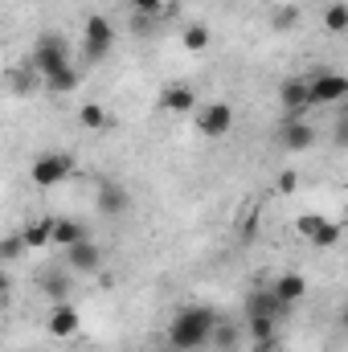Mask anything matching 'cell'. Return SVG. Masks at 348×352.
Returning a JSON list of instances; mask_svg holds the SVG:
<instances>
[{"mask_svg":"<svg viewBox=\"0 0 348 352\" xmlns=\"http://www.w3.org/2000/svg\"><path fill=\"white\" fill-rule=\"evenodd\" d=\"M340 234H345V230H340V221L320 217V226L312 230V238H307V242H312V246H320V250H328V246H336V242H340Z\"/></svg>","mask_w":348,"mask_h":352,"instance_id":"44dd1931","label":"cell"},{"mask_svg":"<svg viewBox=\"0 0 348 352\" xmlns=\"http://www.w3.org/2000/svg\"><path fill=\"white\" fill-rule=\"evenodd\" d=\"M279 144L287 152H307V148H316V127L307 119H283L279 123Z\"/></svg>","mask_w":348,"mask_h":352,"instance_id":"30bf717a","label":"cell"},{"mask_svg":"<svg viewBox=\"0 0 348 352\" xmlns=\"http://www.w3.org/2000/svg\"><path fill=\"white\" fill-rule=\"evenodd\" d=\"M270 25H274L279 33H283V29H295V25H299V8H295V4H283V8H274Z\"/></svg>","mask_w":348,"mask_h":352,"instance_id":"484cf974","label":"cell"},{"mask_svg":"<svg viewBox=\"0 0 348 352\" xmlns=\"http://www.w3.org/2000/svg\"><path fill=\"white\" fill-rule=\"evenodd\" d=\"M160 352H176V349H168V344H164V349H160Z\"/></svg>","mask_w":348,"mask_h":352,"instance_id":"d6a6232c","label":"cell"},{"mask_svg":"<svg viewBox=\"0 0 348 352\" xmlns=\"http://www.w3.org/2000/svg\"><path fill=\"white\" fill-rule=\"evenodd\" d=\"M8 78H12V82H8V87L17 90V94H29V90L37 87V74H33V70H12V74H8Z\"/></svg>","mask_w":348,"mask_h":352,"instance_id":"83f0119b","label":"cell"},{"mask_svg":"<svg viewBox=\"0 0 348 352\" xmlns=\"http://www.w3.org/2000/svg\"><path fill=\"white\" fill-rule=\"evenodd\" d=\"M94 209H98L102 217H123V213L131 209V192H127V184H119V180H98Z\"/></svg>","mask_w":348,"mask_h":352,"instance_id":"52a82bcc","label":"cell"},{"mask_svg":"<svg viewBox=\"0 0 348 352\" xmlns=\"http://www.w3.org/2000/svg\"><path fill=\"white\" fill-rule=\"evenodd\" d=\"M66 66H74L66 37H62V33H41V37L33 41V74L45 78V74H54V70H66Z\"/></svg>","mask_w":348,"mask_h":352,"instance_id":"7a4b0ae2","label":"cell"},{"mask_svg":"<svg viewBox=\"0 0 348 352\" xmlns=\"http://www.w3.org/2000/svg\"><path fill=\"white\" fill-rule=\"evenodd\" d=\"M25 254V242H21V234H8V238H0V263H8V258H21Z\"/></svg>","mask_w":348,"mask_h":352,"instance_id":"4316f807","label":"cell"},{"mask_svg":"<svg viewBox=\"0 0 348 352\" xmlns=\"http://www.w3.org/2000/svg\"><path fill=\"white\" fill-rule=\"evenodd\" d=\"M324 25H328V33H348V4L345 0H332L324 8Z\"/></svg>","mask_w":348,"mask_h":352,"instance_id":"cb8c5ba5","label":"cell"},{"mask_svg":"<svg viewBox=\"0 0 348 352\" xmlns=\"http://www.w3.org/2000/svg\"><path fill=\"white\" fill-rule=\"evenodd\" d=\"M279 102H283V119H307V87H303V78H287L283 87H279Z\"/></svg>","mask_w":348,"mask_h":352,"instance_id":"4fadbf2b","label":"cell"},{"mask_svg":"<svg viewBox=\"0 0 348 352\" xmlns=\"http://www.w3.org/2000/svg\"><path fill=\"white\" fill-rule=\"evenodd\" d=\"M107 123H111V115H107L102 102H83V107H78V127H87V131H102Z\"/></svg>","mask_w":348,"mask_h":352,"instance_id":"7402d4cb","label":"cell"},{"mask_svg":"<svg viewBox=\"0 0 348 352\" xmlns=\"http://www.w3.org/2000/svg\"><path fill=\"white\" fill-rule=\"evenodd\" d=\"M209 344H213L217 352H234L238 344H242V328L230 324V320H217L213 332H209Z\"/></svg>","mask_w":348,"mask_h":352,"instance_id":"2e32d148","label":"cell"},{"mask_svg":"<svg viewBox=\"0 0 348 352\" xmlns=\"http://www.w3.org/2000/svg\"><path fill=\"white\" fill-rule=\"evenodd\" d=\"M115 4H123V0H115Z\"/></svg>","mask_w":348,"mask_h":352,"instance_id":"836d02e7","label":"cell"},{"mask_svg":"<svg viewBox=\"0 0 348 352\" xmlns=\"http://www.w3.org/2000/svg\"><path fill=\"white\" fill-rule=\"evenodd\" d=\"M287 307L274 299V291L270 287H254L250 295H246V316H270V320H279Z\"/></svg>","mask_w":348,"mask_h":352,"instance_id":"9a60e30c","label":"cell"},{"mask_svg":"<svg viewBox=\"0 0 348 352\" xmlns=\"http://www.w3.org/2000/svg\"><path fill=\"white\" fill-rule=\"evenodd\" d=\"M303 87H307V107H336L348 94V78L340 70H316L303 74Z\"/></svg>","mask_w":348,"mask_h":352,"instance_id":"277c9868","label":"cell"},{"mask_svg":"<svg viewBox=\"0 0 348 352\" xmlns=\"http://www.w3.org/2000/svg\"><path fill=\"white\" fill-rule=\"evenodd\" d=\"M127 4H131V12H135V16H152V21H160V16L168 12V4H164V0H127Z\"/></svg>","mask_w":348,"mask_h":352,"instance_id":"d4e9b609","label":"cell"},{"mask_svg":"<svg viewBox=\"0 0 348 352\" xmlns=\"http://www.w3.org/2000/svg\"><path fill=\"white\" fill-rule=\"evenodd\" d=\"M274 188H279L283 197H291V192L299 188V176H295V173H279V180H274Z\"/></svg>","mask_w":348,"mask_h":352,"instance_id":"f1b7e54d","label":"cell"},{"mask_svg":"<svg viewBox=\"0 0 348 352\" xmlns=\"http://www.w3.org/2000/svg\"><path fill=\"white\" fill-rule=\"evenodd\" d=\"M66 266L74 270V274H98L102 270V246L94 242V238H78L74 246H66Z\"/></svg>","mask_w":348,"mask_h":352,"instance_id":"ba28073f","label":"cell"},{"mask_svg":"<svg viewBox=\"0 0 348 352\" xmlns=\"http://www.w3.org/2000/svg\"><path fill=\"white\" fill-rule=\"evenodd\" d=\"M217 324L213 307H180L168 324V349L176 352H197L209 344V332Z\"/></svg>","mask_w":348,"mask_h":352,"instance_id":"6da1fadb","label":"cell"},{"mask_svg":"<svg viewBox=\"0 0 348 352\" xmlns=\"http://www.w3.org/2000/svg\"><path fill=\"white\" fill-rule=\"evenodd\" d=\"M201 102H197V90L188 87V82H168V87L160 90V111L164 115H176V119H184V115H193Z\"/></svg>","mask_w":348,"mask_h":352,"instance_id":"9c48e42d","label":"cell"},{"mask_svg":"<svg viewBox=\"0 0 348 352\" xmlns=\"http://www.w3.org/2000/svg\"><path fill=\"white\" fill-rule=\"evenodd\" d=\"M180 45H184L188 54H205V50H209V25H201V21L184 25V33H180Z\"/></svg>","mask_w":348,"mask_h":352,"instance_id":"ffe728a7","label":"cell"},{"mask_svg":"<svg viewBox=\"0 0 348 352\" xmlns=\"http://www.w3.org/2000/svg\"><path fill=\"white\" fill-rule=\"evenodd\" d=\"M45 328H50V336H54V340H70V336H78L83 316H78V307H74V303H54V307H50Z\"/></svg>","mask_w":348,"mask_h":352,"instance_id":"8fae6325","label":"cell"},{"mask_svg":"<svg viewBox=\"0 0 348 352\" xmlns=\"http://www.w3.org/2000/svg\"><path fill=\"white\" fill-rule=\"evenodd\" d=\"M270 291H274V299L291 311L295 303H303V299H307V278H303L299 270H283V274L270 283Z\"/></svg>","mask_w":348,"mask_h":352,"instance_id":"7c38bea8","label":"cell"},{"mask_svg":"<svg viewBox=\"0 0 348 352\" xmlns=\"http://www.w3.org/2000/svg\"><path fill=\"white\" fill-rule=\"evenodd\" d=\"M254 234H259V213H250V217H246V221H242V238H246V242H250V238H254Z\"/></svg>","mask_w":348,"mask_h":352,"instance_id":"4dcf8cb0","label":"cell"},{"mask_svg":"<svg viewBox=\"0 0 348 352\" xmlns=\"http://www.w3.org/2000/svg\"><path fill=\"white\" fill-rule=\"evenodd\" d=\"M111 45H115V25L102 12H90L83 21V54H87V62H102L111 54Z\"/></svg>","mask_w":348,"mask_h":352,"instance_id":"5b68a950","label":"cell"},{"mask_svg":"<svg viewBox=\"0 0 348 352\" xmlns=\"http://www.w3.org/2000/svg\"><path fill=\"white\" fill-rule=\"evenodd\" d=\"M8 283H12V278H8V270H4V263H0V295L8 291Z\"/></svg>","mask_w":348,"mask_h":352,"instance_id":"1f68e13d","label":"cell"},{"mask_svg":"<svg viewBox=\"0 0 348 352\" xmlns=\"http://www.w3.org/2000/svg\"><path fill=\"white\" fill-rule=\"evenodd\" d=\"M246 336H250L259 349H270V340H274V320H270V316H250Z\"/></svg>","mask_w":348,"mask_h":352,"instance_id":"603a6c76","label":"cell"},{"mask_svg":"<svg viewBox=\"0 0 348 352\" xmlns=\"http://www.w3.org/2000/svg\"><path fill=\"white\" fill-rule=\"evenodd\" d=\"M41 291L50 295V303H70V274L45 270V274H41Z\"/></svg>","mask_w":348,"mask_h":352,"instance_id":"e0dca14e","label":"cell"},{"mask_svg":"<svg viewBox=\"0 0 348 352\" xmlns=\"http://www.w3.org/2000/svg\"><path fill=\"white\" fill-rule=\"evenodd\" d=\"M148 29H152V16H135V12H131V33H140V37H144Z\"/></svg>","mask_w":348,"mask_h":352,"instance_id":"f546056e","label":"cell"},{"mask_svg":"<svg viewBox=\"0 0 348 352\" xmlns=\"http://www.w3.org/2000/svg\"><path fill=\"white\" fill-rule=\"evenodd\" d=\"M74 176V156L70 152H41L33 164H29V180L37 188H58Z\"/></svg>","mask_w":348,"mask_h":352,"instance_id":"3957f363","label":"cell"},{"mask_svg":"<svg viewBox=\"0 0 348 352\" xmlns=\"http://www.w3.org/2000/svg\"><path fill=\"white\" fill-rule=\"evenodd\" d=\"M193 119H197V131L205 140H226L234 131V107L230 102H205L193 111Z\"/></svg>","mask_w":348,"mask_h":352,"instance_id":"8992f818","label":"cell"},{"mask_svg":"<svg viewBox=\"0 0 348 352\" xmlns=\"http://www.w3.org/2000/svg\"><path fill=\"white\" fill-rule=\"evenodd\" d=\"M78 238H87V226H83V221H74V217H50V246L66 250V246H74Z\"/></svg>","mask_w":348,"mask_h":352,"instance_id":"5bb4252c","label":"cell"},{"mask_svg":"<svg viewBox=\"0 0 348 352\" xmlns=\"http://www.w3.org/2000/svg\"><path fill=\"white\" fill-rule=\"evenodd\" d=\"M41 87H50L54 94H74V90L83 87V78H78V66H66V70H54V74H45V78H41Z\"/></svg>","mask_w":348,"mask_h":352,"instance_id":"ac0fdd59","label":"cell"},{"mask_svg":"<svg viewBox=\"0 0 348 352\" xmlns=\"http://www.w3.org/2000/svg\"><path fill=\"white\" fill-rule=\"evenodd\" d=\"M21 242H25V250H45L50 246V217H37V221L21 226Z\"/></svg>","mask_w":348,"mask_h":352,"instance_id":"d6986e66","label":"cell"}]
</instances>
